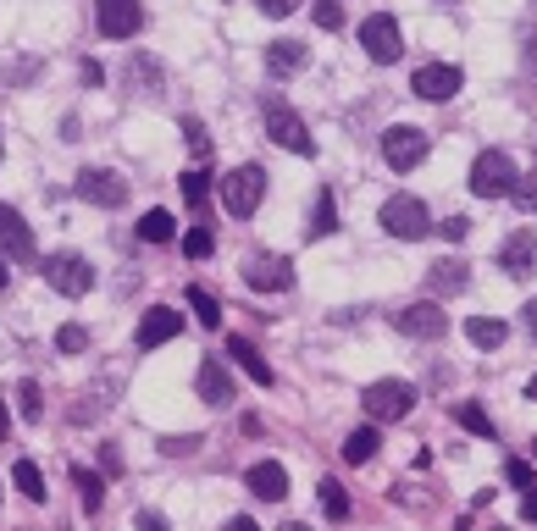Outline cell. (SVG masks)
Instances as JSON below:
<instances>
[{
  "label": "cell",
  "mask_w": 537,
  "mask_h": 531,
  "mask_svg": "<svg viewBox=\"0 0 537 531\" xmlns=\"http://www.w3.org/2000/svg\"><path fill=\"white\" fill-rule=\"evenodd\" d=\"M183 139H189V150L200 155V161L211 155V139H205V122L200 117H183Z\"/></svg>",
  "instance_id": "d590c367"
},
{
  "label": "cell",
  "mask_w": 537,
  "mask_h": 531,
  "mask_svg": "<svg viewBox=\"0 0 537 531\" xmlns=\"http://www.w3.org/2000/svg\"><path fill=\"white\" fill-rule=\"evenodd\" d=\"M305 233H311V238H333L338 233V200H333V189H316V205H311Z\"/></svg>",
  "instance_id": "7402d4cb"
},
{
  "label": "cell",
  "mask_w": 537,
  "mask_h": 531,
  "mask_svg": "<svg viewBox=\"0 0 537 531\" xmlns=\"http://www.w3.org/2000/svg\"><path fill=\"white\" fill-rule=\"evenodd\" d=\"M510 200L521 205L526 216H537V166H532V172H526V177H515V189H510Z\"/></svg>",
  "instance_id": "d6a6232c"
},
{
  "label": "cell",
  "mask_w": 537,
  "mask_h": 531,
  "mask_svg": "<svg viewBox=\"0 0 537 531\" xmlns=\"http://www.w3.org/2000/svg\"><path fill=\"white\" fill-rule=\"evenodd\" d=\"M205 200H211V172H183V205H194V211H205Z\"/></svg>",
  "instance_id": "83f0119b"
},
{
  "label": "cell",
  "mask_w": 537,
  "mask_h": 531,
  "mask_svg": "<svg viewBox=\"0 0 537 531\" xmlns=\"http://www.w3.org/2000/svg\"><path fill=\"white\" fill-rule=\"evenodd\" d=\"M499 266H504V277H515V283H526V277L537 272V233H510V244H504V255H499Z\"/></svg>",
  "instance_id": "5bb4252c"
},
{
  "label": "cell",
  "mask_w": 537,
  "mask_h": 531,
  "mask_svg": "<svg viewBox=\"0 0 537 531\" xmlns=\"http://www.w3.org/2000/svg\"><path fill=\"white\" fill-rule=\"evenodd\" d=\"M305 56H311V50L299 45V39H272V45H266V72H272V78H294V72L305 67Z\"/></svg>",
  "instance_id": "ac0fdd59"
},
{
  "label": "cell",
  "mask_w": 537,
  "mask_h": 531,
  "mask_svg": "<svg viewBox=\"0 0 537 531\" xmlns=\"http://www.w3.org/2000/svg\"><path fill=\"white\" fill-rule=\"evenodd\" d=\"M311 12H316V23H322L327 34H333V28H344V6H338V0H316Z\"/></svg>",
  "instance_id": "74e56055"
},
{
  "label": "cell",
  "mask_w": 537,
  "mask_h": 531,
  "mask_svg": "<svg viewBox=\"0 0 537 531\" xmlns=\"http://www.w3.org/2000/svg\"><path fill=\"white\" fill-rule=\"evenodd\" d=\"M200 449V432H172V437H161V454H167V460H178V454H194Z\"/></svg>",
  "instance_id": "8d00e7d4"
},
{
  "label": "cell",
  "mask_w": 537,
  "mask_h": 531,
  "mask_svg": "<svg viewBox=\"0 0 537 531\" xmlns=\"http://www.w3.org/2000/svg\"><path fill=\"white\" fill-rule=\"evenodd\" d=\"M382 233L388 238H405V244H416V238L432 233V216L427 205L416 200V194H394V200L382 205Z\"/></svg>",
  "instance_id": "277c9868"
},
{
  "label": "cell",
  "mask_w": 537,
  "mask_h": 531,
  "mask_svg": "<svg viewBox=\"0 0 537 531\" xmlns=\"http://www.w3.org/2000/svg\"><path fill=\"white\" fill-rule=\"evenodd\" d=\"M266 133H272L288 155H311L316 150L311 128H305V122H299V111L283 106V100H266Z\"/></svg>",
  "instance_id": "ba28073f"
},
{
  "label": "cell",
  "mask_w": 537,
  "mask_h": 531,
  "mask_svg": "<svg viewBox=\"0 0 537 531\" xmlns=\"http://www.w3.org/2000/svg\"><path fill=\"white\" fill-rule=\"evenodd\" d=\"M227 354L239 360L244 371H250V382H261V388H272V366L261 360V349H255L250 338H227Z\"/></svg>",
  "instance_id": "44dd1931"
},
{
  "label": "cell",
  "mask_w": 537,
  "mask_h": 531,
  "mask_svg": "<svg viewBox=\"0 0 537 531\" xmlns=\"http://www.w3.org/2000/svg\"><path fill=\"white\" fill-rule=\"evenodd\" d=\"M532 449H537V443H532Z\"/></svg>",
  "instance_id": "681fc988"
},
{
  "label": "cell",
  "mask_w": 537,
  "mask_h": 531,
  "mask_svg": "<svg viewBox=\"0 0 537 531\" xmlns=\"http://www.w3.org/2000/svg\"><path fill=\"white\" fill-rule=\"evenodd\" d=\"M6 432H12V410H6V399H0V443H6Z\"/></svg>",
  "instance_id": "f6af8a7d"
},
{
  "label": "cell",
  "mask_w": 537,
  "mask_h": 531,
  "mask_svg": "<svg viewBox=\"0 0 537 531\" xmlns=\"http://www.w3.org/2000/svg\"><path fill=\"white\" fill-rule=\"evenodd\" d=\"M377 443H382V437H377V421H371V426H355V432L344 437V460L349 465H371V460H377Z\"/></svg>",
  "instance_id": "603a6c76"
},
{
  "label": "cell",
  "mask_w": 537,
  "mask_h": 531,
  "mask_svg": "<svg viewBox=\"0 0 537 531\" xmlns=\"http://www.w3.org/2000/svg\"><path fill=\"white\" fill-rule=\"evenodd\" d=\"M504 482L526 493V487H537V476H532V465H526V460H510V465H504Z\"/></svg>",
  "instance_id": "ab89813d"
},
{
  "label": "cell",
  "mask_w": 537,
  "mask_h": 531,
  "mask_svg": "<svg viewBox=\"0 0 537 531\" xmlns=\"http://www.w3.org/2000/svg\"><path fill=\"white\" fill-rule=\"evenodd\" d=\"M72 189H78V200L100 205V211H117V205H128V177L106 172V166H84Z\"/></svg>",
  "instance_id": "52a82bcc"
},
{
  "label": "cell",
  "mask_w": 537,
  "mask_h": 531,
  "mask_svg": "<svg viewBox=\"0 0 537 531\" xmlns=\"http://www.w3.org/2000/svg\"><path fill=\"white\" fill-rule=\"evenodd\" d=\"M12 482L23 487L28 504H45V476H39V465H34V460H17V465H12Z\"/></svg>",
  "instance_id": "484cf974"
},
{
  "label": "cell",
  "mask_w": 537,
  "mask_h": 531,
  "mask_svg": "<svg viewBox=\"0 0 537 531\" xmlns=\"http://www.w3.org/2000/svg\"><path fill=\"white\" fill-rule=\"evenodd\" d=\"M45 283L56 288V294H67V299H84L89 288H95V266H89L84 255H72V249H61V255H50L45 266Z\"/></svg>",
  "instance_id": "5b68a950"
},
{
  "label": "cell",
  "mask_w": 537,
  "mask_h": 531,
  "mask_svg": "<svg viewBox=\"0 0 537 531\" xmlns=\"http://www.w3.org/2000/svg\"><path fill=\"white\" fill-rule=\"evenodd\" d=\"M504 332H510V327H504L499 316H471V321H466V338L477 343V349H499Z\"/></svg>",
  "instance_id": "cb8c5ba5"
},
{
  "label": "cell",
  "mask_w": 537,
  "mask_h": 531,
  "mask_svg": "<svg viewBox=\"0 0 537 531\" xmlns=\"http://www.w3.org/2000/svg\"><path fill=\"white\" fill-rule=\"evenodd\" d=\"M139 238H144V244H172V238H178V222H172L167 211H144Z\"/></svg>",
  "instance_id": "d4e9b609"
},
{
  "label": "cell",
  "mask_w": 537,
  "mask_h": 531,
  "mask_svg": "<svg viewBox=\"0 0 537 531\" xmlns=\"http://www.w3.org/2000/svg\"><path fill=\"white\" fill-rule=\"evenodd\" d=\"M56 349H61V354H84V349H89V332L78 327V321H67V327L56 332Z\"/></svg>",
  "instance_id": "836d02e7"
},
{
  "label": "cell",
  "mask_w": 537,
  "mask_h": 531,
  "mask_svg": "<svg viewBox=\"0 0 537 531\" xmlns=\"http://www.w3.org/2000/svg\"><path fill=\"white\" fill-rule=\"evenodd\" d=\"M84 83H89V89H100V83H106V67H100V61H84Z\"/></svg>",
  "instance_id": "b9f144b4"
},
{
  "label": "cell",
  "mask_w": 537,
  "mask_h": 531,
  "mask_svg": "<svg viewBox=\"0 0 537 531\" xmlns=\"http://www.w3.org/2000/svg\"><path fill=\"white\" fill-rule=\"evenodd\" d=\"M178 332H183V310H172V305L144 310V321H139V349H161V343L178 338Z\"/></svg>",
  "instance_id": "9a60e30c"
},
{
  "label": "cell",
  "mask_w": 537,
  "mask_h": 531,
  "mask_svg": "<svg viewBox=\"0 0 537 531\" xmlns=\"http://www.w3.org/2000/svg\"><path fill=\"white\" fill-rule=\"evenodd\" d=\"M454 421H460V426H466V432L471 437H493V415L488 410H482V404H454Z\"/></svg>",
  "instance_id": "4316f807"
},
{
  "label": "cell",
  "mask_w": 537,
  "mask_h": 531,
  "mask_svg": "<svg viewBox=\"0 0 537 531\" xmlns=\"http://www.w3.org/2000/svg\"><path fill=\"white\" fill-rule=\"evenodd\" d=\"M322 509H327V520H349V493H344V482H333V476L322 482Z\"/></svg>",
  "instance_id": "4dcf8cb0"
},
{
  "label": "cell",
  "mask_w": 537,
  "mask_h": 531,
  "mask_svg": "<svg viewBox=\"0 0 537 531\" xmlns=\"http://www.w3.org/2000/svg\"><path fill=\"white\" fill-rule=\"evenodd\" d=\"M0 238H6V249H12L17 260L34 255V233H28V222L12 211V205H0Z\"/></svg>",
  "instance_id": "ffe728a7"
},
{
  "label": "cell",
  "mask_w": 537,
  "mask_h": 531,
  "mask_svg": "<svg viewBox=\"0 0 537 531\" xmlns=\"http://www.w3.org/2000/svg\"><path fill=\"white\" fill-rule=\"evenodd\" d=\"M72 482H78V493H84V509H89V515L106 504V482H100L95 471H72Z\"/></svg>",
  "instance_id": "1f68e13d"
},
{
  "label": "cell",
  "mask_w": 537,
  "mask_h": 531,
  "mask_svg": "<svg viewBox=\"0 0 537 531\" xmlns=\"http://www.w3.org/2000/svg\"><path fill=\"white\" fill-rule=\"evenodd\" d=\"M211 249H216L211 227H194V233H183V255H189V260H205Z\"/></svg>",
  "instance_id": "e575fe53"
},
{
  "label": "cell",
  "mask_w": 537,
  "mask_h": 531,
  "mask_svg": "<svg viewBox=\"0 0 537 531\" xmlns=\"http://www.w3.org/2000/svg\"><path fill=\"white\" fill-rule=\"evenodd\" d=\"M432 150L427 128H410V122H394V128L382 133V161L394 166V172H410V166H421Z\"/></svg>",
  "instance_id": "8992f818"
},
{
  "label": "cell",
  "mask_w": 537,
  "mask_h": 531,
  "mask_svg": "<svg viewBox=\"0 0 537 531\" xmlns=\"http://www.w3.org/2000/svg\"><path fill=\"white\" fill-rule=\"evenodd\" d=\"M12 283V266H6V255H0V288Z\"/></svg>",
  "instance_id": "bcb514c9"
},
{
  "label": "cell",
  "mask_w": 537,
  "mask_h": 531,
  "mask_svg": "<svg viewBox=\"0 0 537 531\" xmlns=\"http://www.w3.org/2000/svg\"><path fill=\"white\" fill-rule=\"evenodd\" d=\"M410 89H416L421 100H454L460 89H466V72L449 67V61H427V67H416Z\"/></svg>",
  "instance_id": "8fae6325"
},
{
  "label": "cell",
  "mask_w": 537,
  "mask_h": 531,
  "mask_svg": "<svg viewBox=\"0 0 537 531\" xmlns=\"http://www.w3.org/2000/svg\"><path fill=\"white\" fill-rule=\"evenodd\" d=\"M17 415H23V421H45V393H39V382H23V388H17Z\"/></svg>",
  "instance_id": "f546056e"
},
{
  "label": "cell",
  "mask_w": 537,
  "mask_h": 531,
  "mask_svg": "<svg viewBox=\"0 0 537 531\" xmlns=\"http://www.w3.org/2000/svg\"><path fill=\"white\" fill-rule=\"evenodd\" d=\"M261 200H266V172H261V166H233V172L222 177V205H227V216L250 222V216L261 211Z\"/></svg>",
  "instance_id": "6da1fadb"
},
{
  "label": "cell",
  "mask_w": 537,
  "mask_h": 531,
  "mask_svg": "<svg viewBox=\"0 0 537 531\" xmlns=\"http://www.w3.org/2000/svg\"><path fill=\"white\" fill-rule=\"evenodd\" d=\"M466 283H471V266L466 260H432V272H427V288L432 294H466Z\"/></svg>",
  "instance_id": "d6986e66"
},
{
  "label": "cell",
  "mask_w": 537,
  "mask_h": 531,
  "mask_svg": "<svg viewBox=\"0 0 537 531\" xmlns=\"http://www.w3.org/2000/svg\"><path fill=\"white\" fill-rule=\"evenodd\" d=\"M266 17H288V12H299V0H255Z\"/></svg>",
  "instance_id": "60d3db41"
},
{
  "label": "cell",
  "mask_w": 537,
  "mask_h": 531,
  "mask_svg": "<svg viewBox=\"0 0 537 531\" xmlns=\"http://www.w3.org/2000/svg\"><path fill=\"white\" fill-rule=\"evenodd\" d=\"M360 45H366V56L377 61V67H394L399 56H405V39H399V23L388 12H377V17H366L360 23Z\"/></svg>",
  "instance_id": "9c48e42d"
},
{
  "label": "cell",
  "mask_w": 537,
  "mask_h": 531,
  "mask_svg": "<svg viewBox=\"0 0 537 531\" xmlns=\"http://www.w3.org/2000/svg\"><path fill=\"white\" fill-rule=\"evenodd\" d=\"M244 482H250V493L261 498V504H283V498H288V471L277 460L250 465V476H244Z\"/></svg>",
  "instance_id": "2e32d148"
},
{
  "label": "cell",
  "mask_w": 537,
  "mask_h": 531,
  "mask_svg": "<svg viewBox=\"0 0 537 531\" xmlns=\"http://www.w3.org/2000/svg\"><path fill=\"white\" fill-rule=\"evenodd\" d=\"M432 233H443L449 244H460V238L471 233V216H443V222H432Z\"/></svg>",
  "instance_id": "f35d334b"
},
{
  "label": "cell",
  "mask_w": 537,
  "mask_h": 531,
  "mask_svg": "<svg viewBox=\"0 0 537 531\" xmlns=\"http://www.w3.org/2000/svg\"><path fill=\"white\" fill-rule=\"evenodd\" d=\"M360 404H366V415L377 426H388V421H405V415L416 410V388L399 382V377H382V382H371V388L360 393Z\"/></svg>",
  "instance_id": "7a4b0ae2"
},
{
  "label": "cell",
  "mask_w": 537,
  "mask_h": 531,
  "mask_svg": "<svg viewBox=\"0 0 537 531\" xmlns=\"http://www.w3.org/2000/svg\"><path fill=\"white\" fill-rule=\"evenodd\" d=\"M526 399H537V377H532V382H526Z\"/></svg>",
  "instance_id": "7dc6e473"
},
{
  "label": "cell",
  "mask_w": 537,
  "mask_h": 531,
  "mask_svg": "<svg viewBox=\"0 0 537 531\" xmlns=\"http://www.w3.org/2000/svg\"><path fill=\"white\" fill-rule=\"evenodd\" d=\"M521 321H526V332L537 338V299H526V305H521Z\"/></svg>",
  "instance_id": "ee69618b"
},
{
  "label": "cell",
  "mask_w": 537,
  "mask_h": 531,
  "mask_svg": "<svg viewBox=\"0 0 537 531\" xmlns=\"http://www.w3.org/2000/svg\"><path fill=\"white\" fill-rule=\"evenodd\" d=\"M526 56H532V67H537V39H532V50H526Z\"/></svg>",
  "instance_id": "c3c4849f"
},
{
  "label": "cell",
  "mask_w": 537,
  "mask_h": 531,
  "mask_svg": "<svg viewBox=\"0 0 537 531\" xmlns=\"http://www.w3.org/2000/svg\"><path fill=\"white\" fill-rule=\"evenodd\" d=\"M189 305H194V316H200V327H222V305H216L211 288H189Z\"/></svg>",
  "instance_id": "f1b7e54d"
},
{
  "label": "cell",
  "mask_w": 537,
  "mask_h": 531,
  "mask_svg": "<svg viewBox=\"0 0 537 531\" xmlns=\"http://www.w3.org/2000/svg\"><path fill=\"white\" fill-rule=\"evenodd\" d=\"M521 515L537 526V487H526V498H521Z\"/></svg>",
  "instance_id": "7bdbcfd3"
},
{
  "label": "cell",
  "mask_w": 537,
  "mask_h": 531,
  "mask_svg": "<svg viewBox=\"0 0 537 531\" xmlns=\"http://www.w3.org/2000/svg\"><path fill=\"white\" fill-rule=\"evenodd\" d=\"M244 283H250L255 294H288V288H294V266H288L283 255H250L244 260Z\"/></svg>",
  "instance_id": "7c38bea8"
},
{
  "label": "cell",
  "mask_w": 537,
  "mask_h": 531,
  "mask_svg": "<svg viewBox=\"0 0 537 531\" xmlns=\"http://www.w3.org/2000/svg\"><path fill=\"white\" fill-rule=\"evenodd\" d=\"M515 161L504 150H482L477 161H471V194L477 200H510V189H515Z\"/></svg>",
  "instance_id": "3957f363"
},
{
  "label": "cell",
  "mask_w": 537,
  "mask_h": 531,
  "mask_svg": "<svg viewBox=\"0 0 537 531\" xmlns=\"http://www.w3.org/2000/svg\"><path fill=\"white\" fill-rule=\"evenodd\" d=\"M95 23L106 39H133L144 28V6L139 0H95Z\"/></svg>",
  "instance_id": "4fadbf2b"
},
{
  "label": "cell",
  "mask_w": 537,
  "mask_h": 531,
  "mask_svg": "<svg viewBox=\"0 0 537 531\" xmlns=\"http://www.w3.org/2000/svg\"><path fill=\"white\" fill-rule=\"evenodd\" d=\"M394 327L405 332V338H421V343H432V338H443V332H449V310H438L432 299H421V305H405V310H394Z\"/></svg>",
  "instance_id": "30bf717a"
},
{
  "label": "cell",
  "mask_w": 537,
  "mask_h": 531,
  "mask_svg": "<svg viewBox=\"0 0 537 531\" xmlns=\"http://www.w3.org/2000/svg\"><path fill=\"white\" fill-rule=\"evenodd\" d=\"M194 388H200V399L216 404V410L233 399V377H227V366L216 360V354H205V360H200V377H194Z\"/></svg>",
  "instance_id": "e0dca14e"
}]
</instances>
